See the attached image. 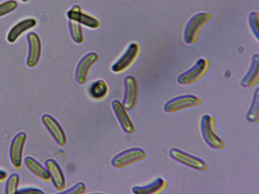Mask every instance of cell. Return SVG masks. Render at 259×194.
<instances>
[{"label": "cell", "mask_w": 259, "mask_h": 194, "mask_svg": "<svg viewBox=\"0 0 259 194\" xmlns=\"http://www.w3.org/2000/svg\"><path fill=\"white\" fill-rule=\"evenodd\" d=\"M216 120L214 117L208 114L204 115L200 121V130L205 142L211 148L222 150L226 147L225 141L218 135Z\"/></svg>", "instance_id": "6da1fadb"}, {"label": "cell", "mask_w": 259, "mask_h": 194, "mask_svg": "<svg viewBox=\"0 0 259 194\" xmlns=\"http://www.w3.org/2000/svg\"><path fill=\"white\" fill-rule=\"evenodd\" d=\"M211 15L201 12L193 16L187 22L184 33L185 41L188 44L194 43L202 27L209 21Z\"/></svg>", "instance_id": "7a4b0ae2"}, {"label": "cell", "mask_w": 259, "mask_h": 194, "mask_svg": "<svg viewBox=\"0 0 259 194\" xmlns=\"http://www.w3.org/2000/svg\"><path fill=\"white\" fill-rule=\"evenodd\" d=\"M146 157L147 154L143 149L134 148L118 154L113 158L111 162L115 168L122 169L141 162Z\"/></svg>", "instance_id": "3957f363"}, {"label": "cell", "mask_w": 259, "mask_h": 194, "mask_svg": "<svg viewBox=\"0 0 259 194\" xmlns=\"http://www.w3.org/2000/svg\"><path fill=\"white\" fill-rule=\"evenodd\" d=\"M209 67L208 60L200 59L189 70L181 74L178 81L183 85H190L199 80L207 73Z\"/></svg>", "instance_id": "277c9868"}, {"label": "cell", "mask_w": 259, "mask_h": 194, "mask_svg": "<svg viewBox=\"0 0 259 194\" xmlns=\"http://www.w3.org/2000/svg\"><path fill=\"white\" fill-rule=\"evenodd\" d=\"M201 102V99L195 95H183L168 101L164 104L163 110L167 113L173 114L184 109L199 106Z\"/></svg>", "instance_id": "5b68a950"}, {"label": "cell", "mask_w": 259, "mask_h": 194, "mask_svg": "<svg viewBox=\"0 0 259 194\" xmlns=\"http://www.w3.org/2000/svg\"><path fill=\"white\" fill-rule=\"evenodd\" d=\"M169 153L172 159L193 169L201 172L208 169V165L203 160L180 149L171 148Z\"/></svg>", "instance_id": "8992f818"}, {"label": "cell", "mask_w": 259, "mask_h": 194, "mask_svg": "<svg viewBox=\"0 0 259 194\" xmlns=\"http://www.w3.org/2000/svg\"><path fill=\"white\" fill-rule=\"evenodd\" d=\"M125 94L123 104L129 111H134L138 104L139 87L137 79L133 76H126L124 79Z\"/></svg>", "instance_id": "52a82bcc"}, {"label": "cell", "mask_w": 259, "mask_h": 194, "mask_svg": "<svg viewBox=\"0 0 259 194\" xmlns=\"http://www.w3.org/2000/svg\"><path fill=\"white\" fill-rule=\"evenodd\" d=\"M26 139V134L24 132H20L12 140L10 159L13 167L17 170L20 169L22 167L23 151Z\"/></svg>", "instance_id": "ba28073f"}, {"label": "cell", "mask_w": 259, "mask_h": 194, "mask_svg": "<svg viewBox=\"0 0 259 194\" xmlns=\"http://www.w3.org/2000/svg\"><path fill=\"white\" fill-rule=\"evenodd\" d=\"M67 15L69 20L75 21L90 28H97L100 24L98 19L84 12L79 5L73 6L67 12Z\"/></svg>", "instance_id": "9c48e42d"}, {"label": "cell", "mask_w": 259, "mask_h": 194, "mask_svg": "<svg viewBox=\"0 0 259 194\" xmlns=\"http://www.w3.org/2000/svg\"><path fill=\"white\" fill-rule=\"evenodd\" d=\"M112 106L123 130L129 134H134L136 127L124 105L118 100H115L112 103Z\"/></svg>", "instance_id": "30bf717a"}, {"label": "cell", "mask_w": 259, "mask_h": 194, "mask_svg": "<svg viewBox=\"0 0 259 194\" xmlns=\"http://www.w3.org/2000/svg\"><path fill=\"white\" fill-rule=\"evenodd\" d=\"M139 52V45L137 43H131L126 51L112 66L115 73L120 72L128 68L136 59Z\"/></svg>", "instance_id": "8fae6325"}, {"label": "cell", "mask_w": 259, "mask_h": 194, "mask_svg": "<svg viewBox=\"0 0 259 194\" xmlns=\"http://www.w3.org/2000/svg\"><path fill=\"white\" fill-rule=\"evenodd\" d=\"M42 121L56 142L61 147L67 143L65 134L59 123L52 116L45 114L42 116Z\"/></svg>", "instance_id": "7c38bea8"}, {"label": "cell", "mask_w": 259, "mask_h": 194, "mask_svg": "<svg viewBox=\"0 0 259 194\" xmlns=\"http://www.w3.org/2000/svg\"><path fill=\"white\" fill-rule=\"evenodd\" d=\"M98 59L99 56L95 53H90L81 59L75 72L76 79L78 83L84 84L87 82L89 71Z\"/></svg>", "instance_id": "4fadbf2b"}, {"label": "cell", "mask_w": 259, "mask_h": 194, "mask_svg": "<svg viewBox=\"0 0 259 194\" xmlns=\"http://www.w3.org/2000/svg\"><path fill=\"white\" fill-rule=\"evenodd\" d=\"M29 52L27 60V65L30 68L36 66L38 63L41 52V45L38 35L35 32L28 34Z\"/></svg>", "instance_id": "5bb4252c"}, {"label": "cell", "mask_w": 259, "mask_h": 194, "mask_svg": "<svg viewBox=\"0 0 259 194\" xmlns=\"http://www.w3.org/2000/svg\"><path fill=\"white\" fill-rule=\"evenodd\" d=\"M45 166L56 190L59 192L63 191L66 187V181L59 165L54 160L49 159L46 160Z\"/></svg>", "instance_id": "9a60e30c"}, {"label": "cell", "mask_w": 259, "mask_h": 194, "mask_svg": "<svg viewBox=\"0 0 259 194\" xmlns=\"http://www.w3.org/2000/svg\"><path fill=\"white\" fill-rule=\"evenodd\" d=\"M37 21L33 18L23 19L15 24L9 30L7 39L9 42H15L20 36L26 31L34 28Z\"/></svg>", "instance_id": "2e32d148"}, {"label": "cell", "mask_w": 259, "mask_h": 194, "mask_svg": "<svg viewBox=\"0 0 259 194\" xmlns=\"http://www.w3.org/2000/svg\"><path fill=\"white\" fill-rule=\"evenodd\" d=\"M167 182L161 177H157L150 183L135 186L132 191L136 194H157L163 192L167 188Z\"/></svg>", "instance_id": "e0dca14e"}, {"label": "cell", "mask_w": 259, "mask_h": 194, "mask_svg": "<svg viewBox=\"0 0 259 194\" xmlns=\"http://www.w3.org/2000/svg\"><path fill=\"white\" fill-rule=\"evenodd\" d=\"M26 168L34 175L45 182H50L51 178L46 168L31 157H27L24 160Z\"/></svg>", "instance_id": "ac0fdd59"}, {"label": "cell", "mask_w": 259, "mask_h": 194, "mask_svg": "<svg viewBox=\"0 0 259 194\" xmlns=\"http://www.w3.org/2000/svg\"><path fill=\"white\" fill-rule=\"evenodd\" d=\"M258 57L254 55L252 59L250 68L241 81V85L246 87H252L258 82Z\"/></svg>", "instance_id": "d6986e66"}, {"label": "cell", "mask_w": 259, "mask_h": 194, "mask_svg": "<svg viewBox=\"0 0 259 194\" xmlns=\"http://www.w3.org/2000/svg\"><path fill=\"white\" fill-rule=\"evenodd\" d=\"M108 91V86L106 82L103 80H98L93 82L90 88L89 93L95 100H101L104 98Z\"/></svg>", "instance_id": "ffe728a7"}, {"label": "cell", "mask_w": 259, "mask_h": 194, "mask_svg": "<svg viewBox=\"0 0 259 194\" xmlns=\"http://www.w3.org/2000/svg\"><path fill=\"white\" fill-rule=\"evenodd\" d=\"M259 91L255 90L252 101L246 114V119L250 122L257 123L259 120L258 113Z\"/></svg>", "instance_id": "44dd1931"}, {"label": "cell", "mask_w": 259, "mask_h": 194, "mask_svg": "<svg viewBox=\"0 0 259 194\" xmlns=\"http://www.w3.org/2000/svg\"><path fill=\"white\" fill-rule=\"evenodd\" d=\"M70 34L74 41L78 43L83 41V35L80 24L75 21L69 20Z\"/></svg>", "instance_id": "7402d4cb"}, {"label": "cell", "mask_w": 259, "mask_h": 194, "mask_svg": "<svg viewBox=\"0 0 259 194\" xmlns=\"http://www.w3.org/2000/svg\"><path fill=\"white\" fill-rule=\"evenodd\" d=\"M20 178L16 173L11 174L6 183L5 192L6 194L17 193L19 184Z\"/></svg>", "instance_id": "603a6c76"}, {"label": "cell", "mask_w": 259, "mask_h": 194, "mask_svg": "<svg viewBox=\"0 0 259 194\" xmlns=\"http://www.w3.org/2000/svg\"><path fill=\"white\" fill-rule=\"evenodd\" d=\"M18 7V3L14 0H9L0 4V17L14 11Z\"/></svg>", "instance_id": "cb8c5ba5"}, {"label": "cell", "mask_w": 259, "mask_h": 194, "mask_svg": "<svg viewBox=\"0 0 259 194\" xmlns=\"http://www.w3.org/2000/svg\"><path fill=\"white\" fill-rule=\"evenodd\" d=\"M86 192L87 187L85 185L81 182H79L67 190H64L62 192L63 193L84 194Z\"/></svg>", "instance_id": "d4e9b609"}, {"label": "cell", "mask_w": 259, "mask_h": 194, "mask_svg": "<svg viewBox=\"0 0 259 194\" xmlns=\"http://www.w3.org/2000/svg\"><path fill=\"white\" fill-rule=\"evenodd\" d=\"M258 15L257 13L252 12L250 13L249 17V22L250 27L254 34V35L258 38Z\"/></svg>", "instance_id": "484cf974"}, {"label": "cell", "mask_w": 259, "mask_h": 194, "mask_svg": "<svg viewBox=\"0 0 259 194\" xmlns=\"http://www.w3.org/2000/svg\"><path fill=\"white\" fill-rule=\"evenodd\" d=\"M41 190L34 187H26L18 190L17 193L22 194H40L44 193Z\"/></svg>", "instance_id": "4316f807"}, {"label": "cell", "mask_w": 259, "mask_h": 194, "mask_svg": "<svg viewBox=\"0 0 259 194\" xmlns=\"http://www.w3.org/2000/svg\"><path fill=\"white\" fill-rule=\"evenodd\" d=\"M7 177V173L5 171L0 169V182L5 181Z\"/></svg>", "instance_id": "83f0119b"}, {"label": "cell", "mask_w": 259, "mask_h": 194, "mask_svg": "<svg viewBox=\"0 0 259 194\" xmlns=\"http://www.w3.org/2000/svg\"><path fill=\"white\" fill-rule=\"evenodd\" d=\"M20 1H21L22 2H24V3L27 2L28 1H29V0H20Z\"/></svg>", "instance_id": "f1b7e54d"}]
</instances>
